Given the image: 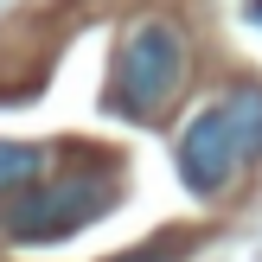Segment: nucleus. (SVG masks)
I'll list each match as a JSON object with an SVG mask.
<instances>
[{"instance_id":"obj_1","label":"nucleus","mask_w":262,"mask_h":262,"mask_svg":"<svg viewBox=\"0 0 262 262\" xmlns=\"http://www.w3.org/2000/svg\"><path fill=\"white\" fill-rule=\"evenodd\" d=\"M115 205V179L102 173H58V179H32L26 192H13V205L0 211V237L7 243H58L71 230L96 224Z\"/></svg>"},{"instance_id":"obj_2","label":"nucleus","mask_w":262,"mask_h":262,"mask_svg":"<svg viewBox=\"0 0 262 262\" xmlns=\"http://www.w3.org/2000/svg\"><path fill=\"white\" fill-rule=\"evenodd\" d=\"M179 83H186V38H179V26L141 19L135 32L122 38V51H115L109 109H122V115H154V109L173 102Z\"/></svg>"},{"instance_id":"obj_3","label":"nucleus","mask_w":262,"mask_h":262,"mask_svg":"<svg viewBox=\"0 0 262 262\" xmlns=\"http://www.w3.org/2000/svg\"><path fill=\"white\" fill-rule=\"evenodd\" d=\"M243 166H250V154H243L237 122H230L224 96H217V102H205L186 122V135H179V179H186L192 199H224Z\"/></svg>"},{"instance_id":"obj_4","label":"nucleus","mask_w":262,"mask_h":262,"mask_svg":"<svg viewBox=\"0 0 262 262\" xmlns=\"http://www.w3.org/2000/svg\"><path fill=\"white\" fill-rule=\"evenodd\" d=\"M224 109H230V122H237L243 154H250V160H262V90H256V83H237V90L224 96Z\"/></svg>"},{"instance_id":"obj_5","label":"nucleus","mask_w":262,"mask_h":262,"mask_svg":"<svg viewBox=\"0 0 262 262\" xmlns=\"http://www.w3.org/2000/svg\"><path fill=\"white\" fill-rule=\"evenodd\" d=\"M32 179H45V154L32 141H0V192H26Z\"/></svg>"},{"instance_id":"obj_6","label":"nucleus","mask_w":262,"mask_h":262,"mask_svg":"<svg viewBox=\"0 0 262 262\" xmlns=\"http://www.w3.org/2000/svg\"><path fill=\"white\" fill-rule=\"evenodd\" d=\"M173 256H179L173 237H154V243H141V250H128V256H109V262H173Z\"/></svg>"},{"instance_id":"obj_7","label":"nucleus","mask_w":262,"mask_h":262,"mask_svg":"<svg viewBox=\"0 0 262 262\" xmlns=\"http://www.w3.org/2000/svg\"><path fill=\"white\" fill-rule=\"evenodd\" d=\"M250 13H256V19H262V0H250Z\"/></svg>"}]
</instances>
